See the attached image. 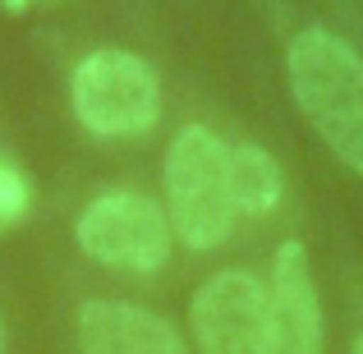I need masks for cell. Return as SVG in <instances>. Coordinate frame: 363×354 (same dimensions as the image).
<instances>
[{
	"instance_id": "277c9868",
	"label": "cell",
	"mask_w": 363,
	"mask_h": 354,
	"mask_svg": "<svg viewBox=\"0 0 363 354\" xmlns=\"http://www.w3.org/2000/svg\"><path fill=\"white\" fill-rule=\"evenodd\" d=\"M170 212L152 203L147 194H101L79 216V248L101 267L124 272H157L170 258Z\"/></svg>"
},
{
	"instance_id": "5b68a950",
	"label": "cell",
	"mask_w": 363,
	"mask_h": 354,
	"mask_svg": "<svg viewBox=\"0 0 363 354\" xmlns=\"http://www.w3.org/2000/svg\"><path fill=\"white\" fill-rule=\"evenodd\" d=\"M198 354H272V290L253 272H216L189 304Z\"/></svg>"
},
{
	"instance_id": "8fae6325",
	"label": "cell",
	"mask_w": 363,
	"mask_h": 354,
	"mask_svg": "<svg viewBox=\"0 0 363 354\" xmlns=\"http://www.w3.org/2000/svg\"><path fill=\"white\" fill-rule=\"evenodd\" d=\"M5 5H9V9H23V5H28V0H5Z\"/></svg>"
},
{
	"instance_id": "52a82bcc",
	"label": "cell",
	"mask_w": 363,
	"mask_h": 354,
	"mask_svg": "<svg viewBox=\"0 0 363 354\" xmlns=\"http://www.w3.org/2000/svg\"><path fill=\"white\" fill-rule=\"evenodd\" d=\"M79 345L83 354H189L170 322L138 304L92 299L79 313Z\"/></svg>"
},
{
	"instance_id": "6da1fadb",
	"label": "cell",
	"mask_w": 363,
	"mask_h": 354,
	"mask_svg": "<svg viewBox=\"0 0 363 354\" xmlns=\"http://www.w3.org/2000/svg\"><path fill=\"white\" fill-rule=\"evenodd\" d=\"M294 106L318 129V138L363 175V60L345 37L327 28H303L285 51Z\"/></svg>"
},
{
	"instance_id": "ba28073f",
	"label": "cell",
	"mask_w": 363,
	"mask_h": 354,
	"mask_svg": "<svg viewBox=\"0 0 363 354\" xmlns=\"http://www.w3.org/2000/svg\"><path fill=\"white\" fill-rule=\"evenodd\" d=\"M230 189L240 216H267L285 194L281 166L272 161V152L257 143H235L230 148Z\"/></svg>"
},
{
	"instance_id": "3957f363",
	"label": "cell",
	"mask_w": 363,
	"mask_h": 354,
	"mask_svg": "<svg viewBox=\"0 0 363 354\" xmlns=\"http://www.w3.org/2000/svg\"><path fill=\"white\" fill-rule=\"evenodd\" d=\"M74 116L97 138H138L161 116V83L133 51H92L74 70Z\"/></svg>"
},
{
	"instance_id": "7a4b0ae2",
	"label": "cell",
	"mask_w": 363,
	"mask_h": 354,
	"mask_svg": "<svg viewBox=\"0 0 363 354\" xmlns=\"http://www.w3.org/2000/svg\"><path fill=\"white\" fill-rule=\"evenodd\" d=\"M166 203L179 244L198 253L221 248L240 216L230 189V143H221L203 124H184L166 152Z\"/></svg>"
},
{
	"instance_id": "7c38bea8",
	"label": "cell",
	"mask_w": 363,
	"mask_h": 354,
	"mask_svg": "<svg viewBox=\"0 0 363 354\" xmlns=\"http://www.w3.org/2000/svg\"><path fill=\"white\" fill-rule=\"evenodd\" d=\"M0 354H5V327H0Z\"/></svg>"
},
{
	"instance_id": "30bf717a",
	"label": "cell",
	"mask_w": 363,
	"mask_h": 354,
	"mask_svg": "<svg viewBox=\"0 0 363 354\" xmlns=\"http://www.w3.org/2000/svg\"><path fill=\"white\" fill-rule=\"evenodd\" d=\"M350 354H363V331H359V341H354V350H350Z\"/></svg>"
},
{
	"instance_id": "9c48e42d",
	"label": "cell",
	"mask_w": 363,
	"mask_h": 354,
	"mask_svg": "<svg viewBox=\"0 0 363 354\" xmlns=\"http://www.w3.org/2000/svg\"><path fill=\"white\" fill-rule=\"evenodd\" d=\"M28 198H33L28 194V179L9 161H0V226H14L28 212Z\"/></svg>"
},
{
	"instance_id": "8992f818",
	"label": "cell",
	"mask_w": 363,
	"mask_h": 354,
	"mask_svg": "<svg viewBox=\"0 0 363 354\" xmlns=\"http://www.w3.org/2000/svg\"><path fill=\"white\" fill-rule=\"evenodd\" d=\"M272 354H322V304L303 244H281L272 267Z\"/></svg>"
}]
</instances>
